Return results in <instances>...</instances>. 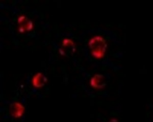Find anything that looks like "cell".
<instances>
[{"label":"cell","mask_w":153,"mask_h":122,"mask_svg":"<svg viewBox=\"0 0 153 122\" xmlns=\"http://www.w3.org/2000/svg\"><path fill=\"white\" fill-rule=\"evenodd\" d=\"M89 47L92 56L96 58H102L104 56L107 48L106 40L102 37L96 36L89 42Z\"/></svg>","instance_id":"obj_1"},{"label":"cell","mask_w":153,"mask_h":122,"mask_svg":"<svg viewBox=\"0 0 153 122\" xmlns=\"http://www.w3.org/2000/svg\"><path fill=\"white\" fill-rule=\"evenodd\" d=\"M76 52V45L73 40L70 39H65L62 42L59 52L62 56L69 57L73 55Z\"/></svg>","instance_id":"obj_2"},{"label":"cell","mask_w":153,"mask_h":122,"mask_svg":"<svg viewBox=\"0 0 153 122\" xmlns=\"http://www.w3.org/2000/svg\"><path fill=\"white\" fill-rule=\"evenodd\" d=\"M19 31L20 33H25L32 30L33 24L30 19L25 16H21L18 18Z\"/></svg>","instance_id":"obj_3"},{"label":"cell","mask_w":153,"mask_h":122,"mask_svg":"<svg viewBox=\"0 0 153 122\" xmlns=\"http://www.w3.org/2000/svg\"><path fill=\"white\" fill-rule=\"evenodd\" d=\"M47 82V78L42 74L38 73L33 79V84L36 87H41Z\"/></svg>","instance_id":"obj_4"},{"label":"cell","mask_w":153,"mask_h":122,"mask_svg":"<svg viewBox=\"0 0 153 122\" xmlns=\"http://www.w3.org/2000/svg\"><path fill=\"white\" fill-rule=\"evenodd\" d=\"M91 83L96 88H102L104 85V78L102 75H96L91 79Z\"/></svg>","instance_id":"obj_5"},{"label":"cell","mask_w":153,"mask_h":122,"mask_svg":"<svg viewBox=\"0 0 153 122\" xmlns=\"http://www.w3.org/2000/svg\"><path fill=\"white\" fill-rule=\"evenodd\" d=\"M12 107H13L12 110L13 111L14 114L16 115L19 116L20 115H21V113L23 112L24 108H23V107H22V106L19 104L16 103Z\"/></svg>","instance_id":"obj_6"}]
</instances>
